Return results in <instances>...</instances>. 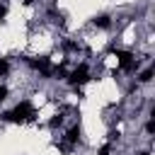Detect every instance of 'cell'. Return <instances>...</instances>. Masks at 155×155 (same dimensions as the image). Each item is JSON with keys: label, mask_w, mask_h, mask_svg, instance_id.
Listing matches in <instances>:
<instances>
[{"label": "cell", "mask_w": 155, "mask_h": 155, "mask_svg": "<svg viewBox=\"0 0 155 155\" xmlns=\"http://www.w3.org/2000/svg\"><path fill=\"white\" fill-rule=\"evenodd\" d=\"M34 119V107H31V102H19L12 111H5L2 114V121H31Z\"/></svg>", "instance_id": "cell-1"}, {"label": "cell", "mask_w": 155, "mask_h": 155, "mask_svg": "<svg viewBox=\"0 0 155 155\" xmlns=\"http://www.w3.org/2000/svg\"><path fill=\"white\" fill-rule=\"evenodd\" d=\"M68 80H70L73 85H82V82H87V80H90V70H87V65L80 63V65L68 75Z\"/></svg>", "instance_id": "cell-2"}, {"label": "cell", "mask_w": 155, "mask_h": 155, "mask_svg": "<svg viewBox=\"0 0 155 155\" xmlns=\"http://www.w3.org/2000/svg\"><path fill=\"white\" fill-rule=\"evenodd\" d=\"M116 56H119V63H121L124 70H131L133 68V56L128 51H116Z\"/></svg>", "instance_id": "cell-3"}, {"label": "cell", "mask_w": 155, "mask_h": 155, "mask_svg": "<svg viewBox=\"0 0 155 155\" xmlns=\"http://www.w3.org/2000/svg\"><path fill=\"white\" fill-rule=\"evenodd\" d=\"M65 140H68V145H73V143H78V140H80V126H78V124L68 128V133H65Z\"/></svg>", "instance_id": "cell-4"}, {"label": "cell", "mask_w": 155, "mask_h": 155, "mask_svg": "<svg viewBox=\"0 0 155 155\" xmlns=\"http://www.w3.org/2000/svg\"><path fill=\"white\" fill-rule=\"evenodd\" d=\"M92 22H94V24H97V27H102V29H107V27H109V24H111V19H109V17H107V15H99V17H94V19H92Z\"/></svg>", "instance_id": "cell-5"}, {"label": "cell", "mask_w": 155, "mask_h": 155, "mask_svg": "<svg viewBox=\"0 0 155 155\" xmlns=\"http://www.w3.org/2000/svg\"><path fill=\"white\" fill-rule=\"evenodd\" d=\"M138 80H140V82H150V80H153V68H145V70L140 73Z\"/></svg>", "instance_id": "cell-6"}, {"label": "cell", "mask_w": 155, "mask_h": 155, "mask_svg": "<svg viewBox=\"0 0 155 155\" xmlns=\"http://www.w3.org/2000/svg\"><path fill=\"white\" fill-rule=\"evenodd\" d=\"M7 73H10V63H7L5 58H0V78H2V75H7Z\"/></svg>", "instance_id": "cell-7"}, {"label": "cell", "mask_w": 155, "mask_h": 155, "mask_svg": "<svg viewBox=\"0 0 155 155\" xmlns=\"http://www.w3.org/2000/svg\"><path fill=\"white\" fill-rule=\"evenodd\" d=\"M61 124H63V116H61V114H56V116L48 121V126H51V128H56V126H61Z\"/></svg>", "instance_id": "cell-8"}, {"label": "cell", "mask_w": 155, "mask_h": 155, "mask_svg": "<svg viewBox=\"0 0 155 155\" xmlns=\"http://www.w3.org/2000/svg\"><path fill=\"white\" fill-rule=\"evenodd\" d=\"M145 131H148V133H155V121H153V119L145 124Z\"/></svg>", "instance_id": "cell-9"}, {"label": "cell", "mask_w": 155, "mask_h": 155, "mask_svg": "<svg viewBox=\"0 0 155 155\" xmlns=\"http://www.w3.org/2000/svg\"><path fill=\"white\" fill-rule=\"evenodd\" d=\"M5 99H7V87L0 85V102H5Z\"/></svg>", "instance_id": "cell-10"}, {"label": "cell", "mask_w": 155, "mask_h": 155, "mask_svg": "<svg viewBox=\"0 0 155 155\" xmlns=\"http://www.w3.org/2000/svg\"><path fill=\"white\" fill-rule=\"evenodd\" d=\"M109 153H111V145H102L99 148V155H109Z\"/></svg>", "instance_id": "cell-11"}, {"label": "cell", "mask_w": 155, "mask_h": 155, "mask_svg": "<svg viewBox=\"0 0 155 155\" xmlns=\"http://www.w3.org/2000/svg\"><path fill=\"white\" fill-rule=\"evenodd\" d=\"M5 15H7V7H5V5H0V19H2Z\"/></svg>", "instance_id": "cell-12"}, {"label": "cell", "mask_w": 155, "mask_h": 155, "mask_svg": "<svg viewBox=\"0 0 155 155\" xmlns=\"http://www.w3.org/2000/svg\"><path fill=\"white\" fill-rule=\"evenodd\" d=\"M138 155H148V153H138Z\"/></svg>", "instance_id": "cell-13"}]
</instances>
